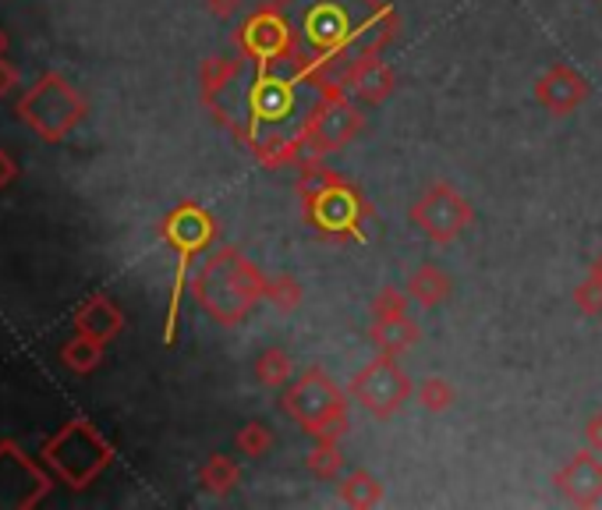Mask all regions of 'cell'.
<instances>
[{
  "instance_id": "cell-16",
  "label": "cell",
  "mask_w": 602,
  "mask_h": 510,
  "mask_svg": "<svg viewBox=\"0 0 602 510\" xmlns=\"http://www.w3.org/2000/svg\"><path fill=\"white\" fill-rule=\"evenodd\" d=\"M344 89L352 92L358 104L379 107V104H386V100L394 96V89H397V71L386 65V61H379V53H376V57H362V61H355L352 68H347Z\"/></svg>"
},
{
  "instance_id": "cell-17",
  "label": "cell",
  "mask_w": 602,
  "mask_h": 510,
  "mask_svg": "<svg viewBox=\"0 0 602 510\" xmlns=\"http://www.w3.org/2000/svg\"><path fill=\"white\" fill-rule=\"evenodd\" d=\"M121 330H125V312L114 305L107 294H92V298L75 312V333H86V337L100 344H110Z\"/></svg>"
},
{
  "instance_id": "cell-7",
  "label": "cell",
  "mask_w": 602,
  "mask_h": 510,
  "mask_svg": "<svg viewBox=\"0 0 602 510\" xmlns=\"http://www.w3.org/2000/svg\"><path fill=\"white\" fill-rule=\"evenodd\" d=\"M14 110L43 143H65L86 121L89 104L61 71H47L36 78L32 89H26Z\"/></svg>"
},
{
  "instance_id": "cell-22",
  "label": "cell",
  "mask_w": 602,
  "mask_h": 510,
  "mask_svg": "<svg viewBox=\"0 0 602 510\" xmlns=\"http://www.w3.org/2000/svg\"><path fill=\"white\" fill-rule=\"evenodd\" d=\"M251 372H256V380L269 390H280L287 386L290 372H295V365H290V355L284 347H266L263 355L256 359V365H251Z\"/></svg>"
},
{
  "instance_id": "cell-18",
  "label": "cell",
  "mask_w": 602,
  "mask_h": 510,
  "mask_svg": "<svg viewBox=\"0 0 602 510\" xmlns=\"http://www.w3.org/2000/svg\"><path fill=\"white\" fill-rule=\"evenodd\" d=\"M404 291H407V298H415L422 308H436V305H443L446 298H451L454 281L446 277L436 263H422L412 277H407Z\"/></svg>"
},
{
  "instance_id": "cell-6",
  "label": "cell",
  "mask_w": 602,
  "mask_h": 510,
  "mask_svg": "<svg viewBox=\"0 0 602 510\" xmlns=\"http://www.w3.org/2000/svg\"><path fill=\"white\" fill-rule=\"evenodd\" d=\"M280 411L302 425L313 440H341L347 433V398L326 376V369L313 365L280 394Z\"/></svg>"
},
{
  "instance_id": "cell-29",
  "label": "cell",
  "mask_w": 602,
  "mask_h": 510,
  "mask_svg": "<svg viewBox=\"0 0 602 510\" xmlns=\"http://www.w3.org/2000/svg\"><path fill=\"white\" fill-rule=\"evenodd\" d=\"M18 89V68L11 65V61H4V57H0V100H4V96H11Z\"/></svg>"
},
{
  "instance_id": "cell-19",
  "label": "cell",
  "mask_w": 602,
  "mask_h": 510,
  "mask_svg": "<svg viewBox=\"0 0 602 510\" xmlns=\"http://www.w3.org/2000/svg\"><path fill=\"white\" fill-rule=\"evenodd\" d=\"M241 482V468L235 458L227 454H209V461L199 468V486L206 489L209 497H227L235 493Z\"/></svg>"
},
{
  "instance_id": "cell-13",
  "label": "cell",
  "mask_w": 602,
  "mask_h": 510,
  "mask_svg": "<svg viewBox=\"0 0 602 510\" xmlns=\"http://www.w3.org/2000/svg\"><path fill=\"white\" fill-rule=\"evenodd\" d=\"M368 316H373V323H368V337H373V344L383 351V355L401 359L404 351H412L422 341L418 323L407 316V291L394 287V284L379 287Z\"/></svg>"
},
{
  "instance_id": "cell-14",
  "label": "cell",
  "mask_w": 602,
  "mask_h": 510,
  "mask_svg": "<svg viewBox=\"0 0 602 510\" xmlns=\"http://www.w3.org/2000/svg\"><path fill=\"white\" fill-rule=\"evenodd\" d=\"M556 493L574 507H595L602 500V461L595 450H578V454L553 475Z\"/></svg>"
},
{
  "instance_id": "cell-32",
  "label": "cell",
  "mask_w": 602,
  "mask_h": 510,
  "mask_svg": "<svg viewBox=\"0 0 602 510\" xmlns=\"http://www.w3.org/2000/svg\"><path fill=\"white\" fill-rule=\"evenodd\" d=\"M8 43H11V39H8V32H4V29H0V57H4V53H8Z\"/></svg>"
},
{
  "instance_id": "cell-24",
  "label": "cell",
  "mask_w": 602,
  "mask_h": 510,
  "mask_svg": "<svg viewBox=\"0 0 602 510\" xmlns=\"http://www.w3.org/2000/svg\"><path fill=\"white\" fill-rule=\"evenodd\" d=\"M415 401L430 411V415H443V411H451L454 401H457V390L451 380H443V376H430V380H422L415 386Z\"/></svg>"
},
{
  "instance_id": "cell-2",
  "label": "cell",
  "mask_w": 602,
  "mask_h": 510,
  "mask_svg": "<svg viewBox=\"0 0 602 510\" xmlns=\"http://www.w3.org/2000/svg\"><path fill=\"white\" fill-rule=\"evenodd\" d=\"M298 203H302V217L316 238L334 245L368 242V220L376 217L373 203L344 174L323 167L319 160H305L298 174Z\"/></svg>"
},
{
  "instance_id": "cell-25",
  "label": "cell",
  "mask_w": 602,
  "mask_h": 510,
  "mask_svg": "<svg viewBox=\"0 0 602 510\" xmlns=\"http://www.w3.org/2000/svg\"><path fill=\"white\" fill-rule=\"evenodd\" d=\"M277 437H274V429H269L266 422H245L238 429V437H235V447L241 450L245 458H266L269 450H274Z\"/></svg>"
},
{
  "instance_id": "cell-1",
  "label": "cell",
  "mask_w": 602,
  "mask_h": 510,
  "mask_svg": "<svg viewBox=\"0 0 602 510\" xmlns=\"http://www.w3.org/2000/svg\"><path fill=\"white\" fill-rule=\"evenodd\" d=\"M298 32L302 71L323 86H344L362 57H376L401 32V14L386 0H277Z\"/></svg>"
},
{
  "instance_id": "cell-3",
  "label": "cell",
  "mask_w": 602,
  "mask_h": 510,
  "mask_svg": "<svg viewBox=\"0 0 602 510\" xmlns=\"http://www.w3.org/2000/svg\"><path fill=\"white\" fill-rule=\"evenodd\" d=\"M191 298L213 323L241 326L251 308L266 298V277L251 266V259H245L241 248L220 245L191 277Z\"/></svg>"
},
{
  "instance_id": "cell-31",
  "label": "cell",
  "mask_w": 602,
  "mask_h": 510,
  "mask_svg": "<svg viewBox=\"0 0 602 510\" xmlns=\"http://www.w3.org/2000/svg\"><path fill=\"white\" fill-rule=\"evenodd\" d=\"M206 8H209V14H217V18H230L241 8V0H206Z\"/></svg>"
},
{
  "instance_id": "cell-11",
  "label": "cell",
  "mask_w": 602,
  "mask_h": 510,
  "mask_svg": "<svg viewBox=\"0 0 602 510\" xmlns=\"http://www.w3.org/2000/svg\"><path fill=\"white\" fill-rule=\"evenodd\" d=\"M347 394H352V401H358L373 419L386 422L397 415L404 401H412L415 386H412V376L401 369V362L379 351V359L362 365V372L352 380V386H347Z\"/></svg>"
},
{
  "instance_id": "cell-30",
  "label": "cell",
  "mask_w": 602,
  "mask_h": 510,
  "mask_svg": "<svg viewBox=\"0 0 602 510\" xmlns=\"http://www.w3.org/2000/svg\"><path fill=\"white\" fill-rule=\"evenodd\" d=\"M585 443H589V450H595V454H602V411L585 422Z\"/></svg>"
},
{
  "instance_id": "cell-8",
  "label": "cell",
  "mask_w": 602,
  "mask_h": 510,
  "mask_svg": "<svg viewBox=\"0 0 602 510\" xmlns=\"http://www.w3.org/2000/svg\"><path fill=\"white\" fill-rule=\"evenodd\" d=\"M235 50L248 65H266V68H295L302 71V47L298 32L290 26V18L277 0L256 8L235 32Z\"/></svg>"
},
{
  "instance_id": "cell-21",
  "label": "cell",
  "mask_w": 602,
  "mask_h": 510,
  "mask_svg": "<svg viewBox=\"0 0 602 510\" xmlns=\"http://www.w3.org/2000/svg\"><path fill=\"white\" fill-rule=\"evenodd\" d=\"M103 347L107 344L86 337V333H75V337L61 347V365L68 372H75V376H89V372L103 365Z\"/></svg>"
},
{
  "instance_id": "cell-12",
  "label": "cell",
  "mask_w": 602,
  "mask_h": 510,
  "mask_svg": "<svg viewBox=\"0 0 602 510\" xmlns=\"http://www.w3.org/2000/svg\"><path fill=\"white\" fill-rule=\"evenodd\" d=\"M53 489L47 468L14 440H0V510H29Z\"/></svg>"
},
{
  "instance_id": "cell-5",
  "label": "cell",
  "mask_w": 602,
  "mask_h": 510,
  "mask_svg": "<svg viewBox=\"0 0 602 510\" xmlns=\"http://www.w3.org/2000/svg\"><path fill=\"white\" fill-rule=\"evenodd\" d=\"M40 458L68 489L82 493L114 464V447L89 419H71L50 440H43Z\"/></svg>"
},
{
  "instance_id": "cell-26",
  "label": "cell",
  "mask_w": 602,
  "mask_h": 510,
  "mask_svg": "<svg viewBox=\"0 0 602 510\" xmlns=\"http://www.w3.org/2000/svg\"><path fill=\"white\" fill-rule=\"evenodd\" d=\"M574 305L585 316H602V255H595L589 266V277L574 287Z\"/></svg>"
},
{
  "instance_id": "cell-15",
  "label": "cell",
  "mask_w": 602,
  "mask_h": 510,
  "mask_svg": "<svg viewBox=\"0 0 602 510\" xmlns=\"http://www.w3.org/2000/svg\"><path fill=\"white\" fill-rule=\"evenodd\" d=\"M589 78L571 65H553L546 75L535 82V100L546 107L553 117H568L589 100Z\"/></svg>"
},
{
  "instance_id": "cell-27",
  "label": "cell",
  "mask_w": 602,
  "mask_h": 510,
  "mask_svg": "<svg viewBox=\"0 0 602 510\" xmlns=\"http://www.w3.org/2000/svg\"><path fill=\"white\" fill-rule=\"evenodd\" d=\"M266 302H274L280 312H295L302 305V284L295 277H266Z\"/></svg>"
},
{
  "instance_id": "cell-10",
  "label": "cell",
  "mask_w": 602,
  "mask_h": 510,
  "mask_svg": "<svg viewBox=\"0 0 602 510\" xmlns=\"http://www.w3.org/2000/svg\"><path fill=\"white\" fill-rule=\"evenodd\" d=\"M407 217L425 242L451 245L475 224V206L451 182H436L418 195V203H412Z\"/></svg>"
},
{
  "instance_id": "cell-20",
  "label": "cell",
  "mask_w": 602,
  "mask_h": 510,
  "mask_svg": "<svg viewBox=\"0 0 602 510\" xmlns=\"http://www.w3.org/2000/svg\"><path fill=\"white\" fill-rule=\"evenodd\" d=\"M337 497H341L347 507L368 510V507H379L386 493H383V482H379L373 472H365V468H358V472H352V475H344V479H341Z\"/></svg>"
},
{
  "instance_id": "cell-9",
  "label": "cell",
  "mask_w": 602,
  "mask_h": 510,
  "mask_svg": "<svg viewBox=\"0 0 602 510\" xmlns=\"http://www.w3.org/2000/svg\"><path fill=\"white\" fill-rule=\"evenodd\" d=\"M365 128L362 110L347 100L344 86H326L316 107L308 110L305 128H302V164L305 160H323V156L352 146ZM298 164V167H302Z\"/></svg>"
},
{
  "instance_id": "cell-28",
  "label": "cell",
  "mask_w": 602,
  "mask_h": 510,
  "mask_svg": "<svg viewBox=\"0 0 602 510\" xmlns=\"http://www.w3.org/2000/svg\"><path fill=\"white\" fill-rule=\"evenodd\" d=\"M14 182H18V160L8 149H0V192L11 188Z\"/></svg>"
},
{
  "instance_id": "cell-23",
  "label": "cell",
  "mask_w": 602,
  "mask_h": 510,
  "mask_svg": "<svg viewBox=\"0 0 602 510\" xmlns=\"http://www.w3.org/2000/svg\"><path fill=\"white\" fill-rule=\"evenodd\" d=\"M305 468H308V475H316L323 482H334L344 468V454H341L337 440H316V447L305 454Z\"/></svg>"
},
{
  "instance_id": "cell-4",
  "label": "cell",
  "mask_w": 602,
  "mask_h": 510,
  "mask_svg": "<svg viewBox=\"0 0 602 510\" xmlns=\"http://www.w3.org/2000/svg\"><path fill=\"white\" fill-rule=\"evenodd\" d=\"M160 234H164V242L170 245V252L178 255V269H174V287H170V305H167V326H164V344L174 347V341H178L181 298H185L188 281H191V266H196V259H203V255L217 245L220 224L206 206L178 203L164 217Z\"/></svg>"
}]
</instances>
